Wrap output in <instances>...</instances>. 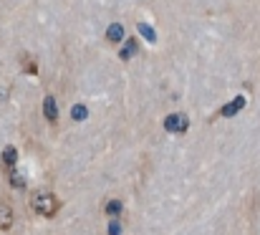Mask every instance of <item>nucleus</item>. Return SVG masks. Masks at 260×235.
<instances>
[{"label": "nucleus", "mask_w": 260, "mask_h": 235, "mask_svg": "<svg viewBox=\"0 0 260 235\" xmlns=\"http://www.w3.org/2000/svg\"><path fill=\"white\" fill-rule=\"evenodd\" d=\"M58 208H61V202H58V197H56L53 192L41 190V192H36V195L30 197V210H33L36 215H41V218H53V215L58 213Z\"/></svg>", "instance_id": "obj_1"}, {"label": "nucleus", "mask_w": 260, "mask_h": 235, "mask_svg": "<svg viewBox=\"0 0 260 235\" xmlns=\"http://www.w3.org/2000/svg\"><path fill=\"white\" fill-rule=\"evenodd\" d=\"M187 127H189V122H187V116H184V114H170V116L165 119V129H167V132H172V134H182V132H187Z\"/></svg>", "instance_id": "obj_2"}, {"label": "nucleus", "mask_w": 260, "mask_h": 235, "mask_svg": "<svg viewBox=\"0 0 260 235\" xmlns=\"http://www.w3.org/2000/svg\"><path fill=\"white\" fill-rule=\"evenodd\" d=\"M43 114H46L48 124H56L58 122V106H56V99L53 96H46L43 99Z\"/></svg>", "instance_id": "obj_3"}, {"label": "nucleus", "mask_w": 260, "mask_h": 235, "mask_svg": "<svg viewBox=\"0 0 260 235\" xmlns=\"http://www.w3.org/2000/svg\"><path fill=\"white\" fill-rule=\"evenodd\" d=\"M15 162H18V150L15 147H5L3 155H0V167L3 169H13Z\"/></svg>", "instance_id": "obj_4"}, {"label": "nucleus", "mask_w": 260, "mask_h": 235, "mask_svg": "<svg viewBox=\"0 0 260 235\" xmlns=\"http://www.w3.org/2000/svg\"><path fill=\"white\" fill-rule=\"evenodd\" d=\"M10 225H13V208L5 200H0V230H8Z\"/></svg>", "instance_id": "obj_5"}, {"label": "nucleus", "mask_w": 260, "mask_h": 235, "mask_svg": "<svg viewBox=\"0 0 260 235\" xmlns=\"http://www.w3.org/2000/svg\"><path fill=\"white\" fill-rule=\"evenodd\" d=\"M121 38H124V25L121 23H114V25L106 28V41L109 43H121Z\"/></svg>", "instance_id": "obj_6"}, {"label": "nucleus", "mask_w": 260, "mask_h": 235, "mask_svg": "<svg viewBox=\"0 0 260 235\" xmlns=\"http://www.w3.org/2000/svg\"><path fill=\"white\" fill-rule=\"evenodd\" d=\"M243 104H245V99H243V96H238L235 101H230V104L220 111V116H233V114H238V111L243 109Z\"/></svg>", "instance_id": "obj_7"}, {"label": "nucleus", "mask_w": 260, "mask_h": 235, "mask_svg": "<svg viewBox=\"0 0 260 235\" xmlns=\"http://www.w3.org/2000/svg\"><path fill=\"white\" fill-rule=\"evenodd\" d=\"M8 172H10V185H13V187H18V190H23V187H25V177H23L15 167H13V169H8Z\"/></svg>", "instance_id": "obj_8"}, {"label": "nucleus", "mask_w": 260, "mask_h": 235, "mask_svg": "<svg viewBox=\"0 0 260 235\" xmlns=\"http://www.w3.org/2000/svg\"><path fill=\"white\" fill-rule=\"evenodd\" d=\"M132 53H137V38H129V41H126V46H124V51H121V58L129 61Z\"/></svg>", "instance_id": "obj_9"}, {"label": "nucleus", "mask_w": 260, "mask_h": 235, "mask_svg": "<svg viewBox=\"0 0 260 235\" xmlns=\"http://www.w3.org/2000/svg\"><path fill=\"white\" fill-rule=\"evenodd\" d=\"M86 106H84V104H76V106H74V109H71V119H74V122H84V119H86Z\"/></svg>", "instance_id": "obj_10"}, {"label": "nucleus", "mask_w": 260, "mask_h": 235, "mask_svg": "<svg viewBox=\"0 0 260 235\" xmlns=\"http://www.w3.org/2000/svg\"><path fill=\"white\" fill-rule=\"evenodd\" d=\"M106 213H109V215H119V213H121V202H119V200H111V202L106 205Z\"/></svg>", "instance_id": "obj_11"}, {"label": "nucleus", "mask_w": 260, "mask_h": 235, "mask_svg": "<svg viewBox=\"0 0 260 235\" xmlns=\"http://www.w3.org/2000/svg\"><path fill=\"white\" fill-rule=\"evenodd\" d=\"M139 31H142V33H144V36H147L149 41H154V31H149V28H147L144 23H139Z\"/></svg>", "instance_id": "obj_12"}, {"label": "nucleus", "mask_w": 260, "mask_h": 235, "mask_svg": "<svg viewBox=\"0 0 260 235\" xmlns=\"http://www.w3.org/2000/svg\"><path fill=\"white\" fill-rule=\"evenodd\" d=\"M109 235H119V223H111V228H109Z\"/></svg>", "instance_id": "obj_13"}]
</instances>
